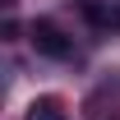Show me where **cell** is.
I'll list each match as a JSON object with an SVG mask.
<instances>
[{"instance_id":"1","label":"cell","mask_w":120,"mask_h":120,"mask_svg":"<svg viewBox=\"0 0 120 120\" xmlns=\"http://www.w3.org/2000/svg\"><path fill=\"white\" fill-rule=\"evenodd\" d=\"M28 42H32L37 56H51V60H69V56H74V42H69L51 19H32V23H28Z\"/></svg>"},{"instance_id":"3","label":"cell","mask_w":120,"mask_h":120,"mask_svg":"<svg viewBox=\"0 0 120 120\" xmlns=\"http://www.w3.org/2000/svg\"><path fill=\"white\" fill-rule=\"evenodd\" d=\"M28 120H69V116H65V106H60L56 97H37V102L28 106Z\"/></svg>"},{"instance_id":"2","label":"cell","mask_w":120,"mask_h":120,"mask_svg":"<svg viewBox=\"0 0 120 120\" xmlns=\"http://www.w3.org/2000/svg\"><path fill=\"white\" fill-rule=\"evenodd\" d=\"M79 9H83V19H88L92 28H120V0H79Z\"/></svg>"}]
</instances>
